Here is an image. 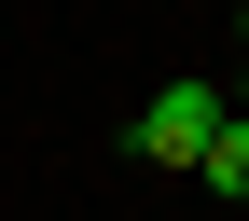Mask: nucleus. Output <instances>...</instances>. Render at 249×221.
<instances>
[{
    "label": "nucleus",
    "mask_w": 249,
    "mask_h": 221,
    "mask_svg": "<svg viewBox=\"0 0 249 221\" xmlns=\"http://www.w3.org/2000/svg\"><path fill=\"white\" fill-rule=\"evenodd\" d=\"M194 180H208V194H249V111H222V138L194 152Z\"/></svg>",
    "instance_id": "obj_2"
},
{
    "label": "nucleus",
    "mask_w": 249,
    "mask_h": 221,
    "mask_svg": "<svg viewBox=\"0 0 249 221\" xmlns=\"http://www.w3.org/2000/svg\"><path fill=\"white\" fill-rule=\"evenodd\" d=\"M235 28H249V14H235Z\"/></svg>",
    "instance_id": "obj_4"
},
{
    "label": "nucleus",
    "mask_w": 249,
    "mask_h": 221,
    "mask_svg": "<svg viewBox=\"0 0 249 221\" xmlns=\"http://www.w3.org/2000/svg\"><path fill=\"white\" fill-rule=\"evenodd\" d=\"M235 111H249V83H235Z\"/></svg>",
    "instance_id": "obj_3"
},
{
    "label": "nucleus",
    "mask_w": 249,
    "mask_h": 221,
    "mask_svg": "<svg viewBox=\"0 0 249 221\" xmlns=\"http://www.w3.org/2000/svg\"><path fill=\"white\" fill-rule=\"evenodd\" d=\"M222 111H235V97H208V83H166V97H139V152H152V166H194V152L222 138Z\"/></svg>",
    "instance_id": "obj_1"
}]
</instances>
